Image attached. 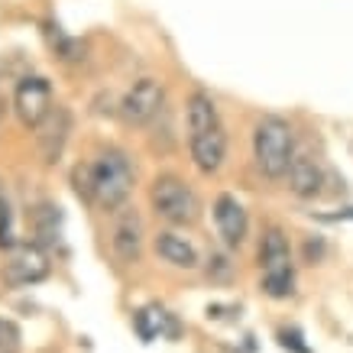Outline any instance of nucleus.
Wrapping results in <instances>:
<instances>
[{
    "instance_id": "3",
    "label": "nucleus",
    "mask_w": 353,
    "mask_h": 353,
    "mask_svg": "<svg viewBox=\"0 0 353 353\" xmlns=\"http://www.w3.org/2000/svg\"><path fill=\"white\" fill-rule=\"evenodd\" d=\"M150 204L162 221H169V224H175V227L194 224V221L201 217V198H198V192H194L185 179L172 175V172L152 179Z\"/></svg>"
},
{
    "instance_id": "5",
    "label": "nucleus",
    "mask_w": 353,
    "mask_h": 353,
    "mask_svg": "<svg viewBox=\"0 0 353 353\" xmlns=\"http://www.w3.org/2000/svg\"><path fill=\"white\" fill-rule=\"evenodd\" d=\"M13 110L23 127H39L52 114V85L43 75H26L13 91Z\"/></svg>"
},
{
    "instance_id": "23",
    "label": "nucleus",
    "mask_w": 353,
    "mask_h": 353,
    "mask_svg": "<svg viewBox=\"0 0 353 353\" xmlns=\"http://www.w3.org/2000/svg\"><path fill=\"white\" fill-rule=\"evenodd\" d=\"M3 114H7V101H0V120H3Z\"/></svg>"
},
{
    "instance_id": "19",
    "label": "nucleus",
    "mask_w": 353,
    "mask_h": 353,
    "mask_svg": "<svg viewBox=\"0 0 353 353\" xmlns=\"http://www.w3.org/2000/svg\"><path fill=\"white\" fill-rule=\"evenodd\" d=\"M301 341H305V337H301L299 327H282V331H279V343H282L285 350H292V353H311L308 343H301Z\"/></svg>"
},
{
    "instance_id": "16",
    "label": "nucleus",
    "mask_w": 353,
    "mask_h": 353,
    "mask_svg": "<svg viewBox=\"0 0 353 353\" xmlns=\"http://www.w3.org/2000/svg\"><path fill=\"white\" fill-rule=\"evenodd\" d=\"M36 236H39V246H52L62 240V211L59 208L43 204L36 211Z\"/></svg>"
},
{
    "instance_id": "1",
    "label": "nucleus",
    "mask_w": 353,
    "mask_h": 353,
    "mask_svg": "<svg viewBox=\"0 0 353 353\" xmlns=\"http://www.w3.org/2000/svg\"><path fill=\"white\" fill-rule=\"evenodd\" d=\"M72 182H75V192L85 201L97 204L101 211H114L117 214L120 208L127 204L130 192H133L137 169H133V162H130V156L123 150L104 146L91 162L75 165Z\"/></svg>"
},
{
    "instance_id": "8",
    "label": "nucleus",
    "mask_w": 353,
    "mask_h": 353,
    "mask_svg": "<svg viewBox=\"0 0 353 353\" xmlns=\"http://www.w3.org/2000/svg\"><path fill=\"white\" fill-rule=\"evenodd\" d=\"M214 224H217V234H221V240H224L227 246H240L246 240L250 221H246L243 204L236 201L230 192L214 198Z\"/></svg>"
},
{
    "instance_id": "10",
    "label": "nucleus",
    "mask_w": 353,
    "mask_h": 353,
    "mask_svg": "<svg viewBox=\"0 0 353 353\" xmlns=\"http://www.w3.org/2000/svg\"><path fill=\"white\" fill-rule=\"evenodd\" d=\"M36 130H39L36 143H39V152H43V162H59L65 143H68V133H72V114H68V108H52V114Z\"/></svg>"
},
{
    "instance_id": "7",
    "label": "nucleus",
    "mask_w": 353,
    "mask_h": 353,
    "mask_svg": "<svg viewBox=\"0 0 353 353\" xmlns=\"http://www.w3.org/2000/svg\"><path fill=\"white\" fill-rule=\"evenodd\" d=\"M143 217L137 214V208H120L110 227V250L120 263H137L143 256Z\"/></svg>"
},
{
    "instance_id": "2",
    "label": "nucleus",
    "mask_w": 353,
    "mask_h": 353,
    "mask_svg": "<svg viewBox=\"0 0 353 353\" xmlns=\"http://www.w3.org/2000/svg\"><path fill=\"white\" fill-rule=\"evenodd\" d=\"M253 159L266 179H282L289 175L292 162H295V133H292L289 120L266 114L256 120L253 127Z\"/></svg>"
},
{
    "instance_id": "11",
    "label": "nucleus",
    "mask_w": 353,
    "mask_h": 353,
    "mask_svg": "<svg viewBox=\"0 0 353 353\" xmlns=\"http://www.w3.org/2000/svg\"><path fill=\"white\" fill-rule=\"evenodd\" d=\"M133 327H137L139 341L143 343H152L156 337H179V321H175V314L159 305H150V308H139L133 314Z\"/></svg>"
},
{
    "instance_id": "12",
    "label": "nucleus",
    "mask_w": 353,
    "mask_h": 353,
    "mask_svg": "<svg viewBox=\"0 0 353 353\" xmlns=\"http://www.w3.org/2000/svg\"><path fill=\"white\" fill-rule=\"evenodd\" d=\"M156 253H159L169 266H179V269H198V250H194L192 240H185L182 234H175V230H159L156 240Z\"/></svg>"
},
{
    "instance_id": "6",
    "label": "nucleus",
    "mask_w": 353,
    "mask_h": 353,
    "mask_svg": "<svg viewBox=\"0 0 353 353\" xmlns=\"http://www.w3.org/2000/svg\"><path fill=\"white\" fill-rule=\"evenodd\" d=\"M49 276V253H46V246L39 243H17L10 250V259H7V266H3V279H7V285H36V282H43Z\"/></svg>"
},
{
    "instance_id": "9",
    "label": "nucleus",
    "mask_w": 353,
    "mask_h": 353,
    "mask_svg": "<svg viewBox=\"0 0 353 353\" xmlns=\"http://www.w3.org/2000/svg\"><path fill=\"white\" fill-rule=\"evenodd\" d=\"M188 150H192L194 165L204 172V175H214L227 159V133L224 127L204 130V133H194L188 137Z\"/></svg>"
},
{
    "instance_id": "4",
    "label": "nucleus",
    "mask_w": 353,
    "mask_h": 353,
    "mask_svg": "<svg viewBox=\"0 0 353 353\" xmlns=\"http://www.w3.org/2000/svg\"><path fill=\"white\" fill-rule=\"evenodd\" d=\"M162 104H165V91H162L159 81L156 78H139L127 88V94L120 97L117 114L123 117L127 127H143L159 114Z\"/></svg>"
},
{
    "instance_id": "14",
    "label": "nucleus",
    "mask_w": 353,
    "mask_h": 353,
    "mask_svg": "<svg viewBox=\"0 0 353 353\" xmlns=\"http://www.w3.org/2000/svg\"><path fill=\"white\" fill-rule=\"evenodd\" d=\"M289 188L299 198H318L324 188V169L311 156H295L289 169Z\"/></svg>"
},
{
    "instance_id": "21",
    "label": "nucleus",
    "mask_w": 353,
    "mask_h": 353,
    "mask_svg": "<svg viewBox=\"0 0 353 353\" xmlns=\"http://www.w3.org/2000/svg\"><path fill=\"white\" fill-rule=\"evenodd\" d=\"M318 221H327V224H334V221H353V208H343V211H334V214H318Z\"/></svg>"
},
{
    "instance_id": "13",
    "label": "nucleus",
    "mask_w": 353,
    "mask_h": 353,
    "mask_svg": "<svg viewBox=\"0 0 353 353\" xmlns=\"http://www.w3.org/2000/svg\"><path fill=\"white\" fill-rule=\"evenodd\" d=\"M259 266H263V276H269V272H292L289 236L282 234L279 227H269L266 234H263V246H259Z\"/></svg>"
},
{
    "instance_id": "20",
    "label": "nucleus",
    "mask_w": 353,
    "mask_h": 353,
    "mask_svg": "<svg viewBox=\"0 0 353 353\" xmlns=\"http://www.w3.org/2000/svg\"><path fill=\"white\" fill-rule=\"evenodd\" d=\"M208 276L230 279V276H234V263H230L224 253H211V259H208Z\"/></svg>"
},
{
    "instance_id": "18",
    "label": "nucleus",
    "mask_w": 353,
    "mask_h": 353,
    "mask_svg": "<svg viewBox=\"0 0 353 353\" xmlns=\"http://www.w3.org/2000/svg\"><path fill=\"white\" fill-rule=\"evenodd\" d=\"M17 347H20V327L0 318V353H17Z\"/></svg>"
},
{
    "instance_id": "15",
    "label": "nucleus",
    "mask_w": 353,
    "mask_h": 353,
    "mask_svg": "<svg viewBox=\"0 0 353 353\" xmlns=\"http://www.w3.org/2000/svg\"><path fill=\"white\" fill-rule=\"evenodd\" d=\"M185 114H188V137L221 127L217 104H214V97L208 94V91H192V94H188V104H185Z\"/></svg>"
},
{
    "instance_id": "22",
    "label": "nucleus",
    "mask_w": 353,
    "mask_h": 353,
    "mask_svg": "<svg viewBox=\"0 0 353 353\" xmlns=\"http://www.w3.org/2000/svg\"><path fill=\"white\" fill-rule=\"evenodd\" d=\"M305 253H308V263H314V259H321L324 243H321V240H308V246H305Z\"/></svg>"
},
{
    "instance_id": "17",
    "label": "nucleus",
    "mask_w": 353,
    "mask_h": 353,
    "mask_svg": "<svg viewBox=\"0 0 353 353\" xmlns=\"http://www.w3.org/2000/svg\"><path fill=\"white\" fill-rule=\"evenodd\" d=\"M263 292L269 299H289V295H295V269L292 272H269V276H263Z\"/></svg>"
}]
</instances>
